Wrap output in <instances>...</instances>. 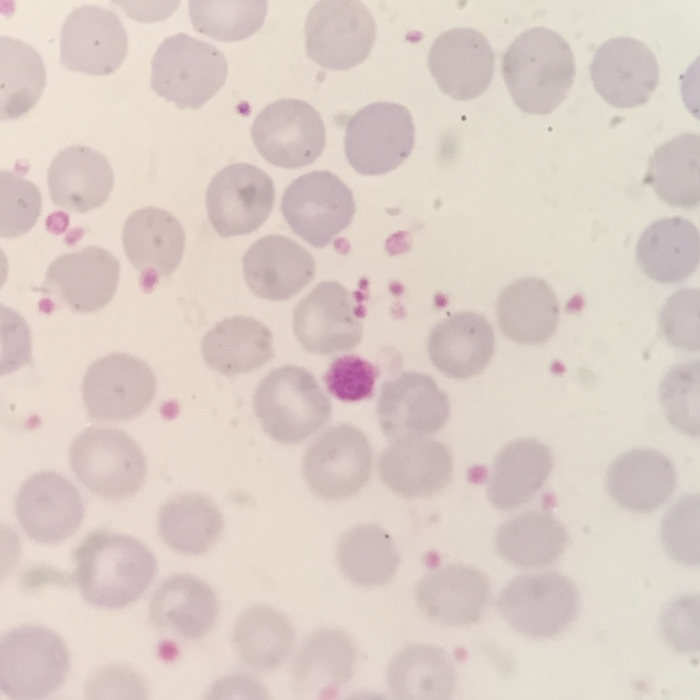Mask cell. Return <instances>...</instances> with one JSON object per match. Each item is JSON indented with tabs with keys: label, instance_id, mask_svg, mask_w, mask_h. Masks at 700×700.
<instances>
[{
	"label": "cell",
	"instance_id": "1",
	"mask_svg": "<svg viewBox=\"0 0 700 700\" xmlns=\"http://www.w3.org/2000/svg\"><path fill=\"white\" fill-rule=\"evenodd\" d=\"M75 581L83 598L107 609L138 600L153 581L157 561L134 537L95 530L73 552Z\"/></svg>",
	"mask_w": 700,
	"mask_h": 700
},
{
	"label": "cell",
	"instance_id": "2",
	"mask_svg": "<svg viewBox=\"0 0 700 700\" xmlns=\"http://www.w3.org/2000/svg\"><path fill=\"white\" fill-rule=\"evenodd\" d=\"M502 74L514 103L529 114H548L571 90L576 64L569 43L557 32L534 27L522 32L502 59Z\"/></svg>",
	"mask_w": 700,
	"mask_h": 700
},
{
	"label": "cell",
	"instance_id": "3",
	"mask_svg": "<svg viewBox=\"0 0 700 700\" xmlns=\"http://www.w3.org/2000/svg\"><path fill=\"white\" fill-rule=\"evenodd\" d=\"M253 403L263 430L287 445L298 444L320 429L332 411L313 374L294 365L270 371L258 384Z\"/></svg>",
	"mask_w": 700,
	"mask_h": 700
},
{
	"label": "cell",
	"instance_id": "4",
	"mask_svg": "<svg viewBox=\"0 0 700 700\" xmlns=\"http://www.w3.org/2000/svg\"><path fill=\"white\" fill-rule=\"evenodd\" d=\"M228 64L212 44L186 33L167 37L151 61L152 90L180 109H198L225 84Z\"/></svg>",
	"mask_w": 700,
	"mask_h": 700
},
{
	"label": "cell",
	"instance_id": "5",
	"mask_svg": "<svg viewBox=\"0 0 700 700\" xmlns=\"http://www.w3.org/2000/svg\"><path fill=\"white\" fill-rule=\"evenodd\" d=\"M69 652L59 635L37 625L9 630L0 641V687L13 699L45 698L64 683Z\"/></svg>",
	"mask_w": 700,
	"mask_h": 700
},
{
	"label": "cell",
	"instance_id": "6",
	"mask_svg": "<svg viewBox=\"0 0 700 700\" xmlns=\"http://www.w3.org/2000/svg\"><path fill=\"white\" fill-rule=\"evenodd\" d=\"M69 461L78 480L107 500H125L145 481L147 464L141 448L124 431L88 428L72 442Z\"/></svg>",
	"mask_w": 700,
	"mask_h": 700
},
{
	"label": "cell",
	"instance_id": "7",
	"mask_svg": "<svg viewBox=\"0 0 700 700\" xmlns=\"http://www.w3.org/2000/svg\"><path fill=\"white\" fill-rule=\"evenodd\" d=\"M497 607L515 631L531 638H552L576 618L580 596L574 583L559 573L524 574L503 588Z\"/></svg>",
	"mask_w": 700,
	"mask_h": 700
},
{
	"label": "cell",
	"instance_id": "8",
	"mask_svg": "<svg viewBox=\"0 0 700 700\" xmlns=\"http://www.w3.org/2000/svg\"><path fill=\"white\" fill-rule=\"evenodd\" d=\"M415 127L408 109L375 102L348 121L344 149L350 166L362 175H381L400 166L411 154Z\"/></svg>",
	"mask_w": 700,
	"mask_h": 700
},
{
	"label": "cell",
	"instance_id": "9",
	"mask_svg": "<svg viewBox=\"0 0 700 700\" xmlns=\"http://www.w3.org/2000/svg\"><path fill=\"white\" fill-rule=\"evenodd\" d=\"M305 36L306 53L313 62L331 70H348L369 56L376 24L360 1H318L306 17Z\"/></svg>",
	"mask_w": 700,
	"mask_h": 700
},
{
	"label": "cell",
	"instance_id": "10",
	"mask_svg": "<svg viewBox=\"0 0 700 700\" xmlns=\"http://www.w3.org/2000/svg\"><path fill=\"white\" fill-rule=\"evenodd\" d=\"M282 214L290 228L310 245L322 248L346 229L355 213L349 187L329 171H313L285 189Z\"/></svg>",
	"mask_w": 700,
	"mask_h": 700
},
{
	"label": "cell",
	"instance_id": "11",
	"mask_svg": "<svg viewBox=\"0 0 700 700\" xmlns=\"http://www.w3.org/2000/svg\"><path fill=\"white\" fill-rule=\"evenodd\" d=\"M372 449L365 434L349 424L326 430L307 448L303 475L310 490L325 500L358 493L367 483Z\"/></svg>",
	"mask_w": 700,
	"mask_h": 700
},
{
	"label": "cell",
	"instance_id": "12",
	"mask_svg": "<svg viewBox=\"0 0 700 700\" xmlns=\"http://www.w3.org/2000/svg\"><path fill=\"white\" fill-rule=\"evenodd\" d=\"M251 136L266 161L286 169L313 163L326 143L321 115L299 99H280L267 105L256 116Z\"/></svg>",
	"mask_w": 700,
	"mask_h": 700
},
{
	"label": "cell",
	"instance_id": "13",
	"mask_svg": "<svg viewBox=\"0 0 700 700\" xmlns=\"http://www.w3.org/2000/svg\"><path fill=\"white\" fill-rule=\"evenodd\" d=\"M156 392V377L143 360L113 353L96 360L86 371L82 398L94 420L123 421L142 414Z\"/></svg>",
	"mask_w": 700,
	"mask_h": 700
},
{
	"label": "cell",
	"instance_id": "14",
	"mask_svg": "<svg viewBox=\"0 0 700 700\" xmlns=\"http://www.w3.org/2000/svg\"><path fill=\"white\" fill-rule=\"evenodd\" d=\"M274 202L272 179L248 163H235L221 169L206 190L207 215L221 237L257 230L269 217Z\"/></svg>",
	"mask_w": 700,
	"mask_h": 700
},
{
	"label": "cell",
	"instance_id": "15",
	"mask_svg": "<svg viewBox=\"0 0 700 700\" xmlns=\"http://www.w3.org/2000/svg\"><path fill=\"white\" fill-rule=\"evenodd\" d=\"M128 51V38L113 11L85 5L73 9L60 32L59 63L68 70L89 75H109L117 70Z\"/></svg>",
	"mask_w": 700,
	"mask_h": 700
},
{
	"label": "cell",
	"instance_id": "16",
	"mask_svg": "<svg viewBox=\"0 0 700 700\" xmlns=\"http://www.w3.org/2000/svg\"><path fill=\"white\" fill-rule=\"evenodd\" d=\"M293 330L309 353L330 355L357 346L363 327L351 295L336 281L319 283L293 312Z\"/></svg>",
	"mask_w": 700,
	"mask_h": 700
},
{
	"label": "cell",
	"instance_id": "17",
	"mask_svg": "<svg viewBox=\"0 0 700 700\" xmlns=\"http://www.w3.org/2000/svg\"><path fill=\"white\" fill-rule=\"evenodd\" d=\"M15 510L25 533L44 544L60 543L72 536L85 512L77 488L53 471L35 473L23 483Z\"/></svg>",
	"mask_w": 700,
	"mask_h": 700
},
{
	"label": "cell",
	"instance_id": "18",
	"mask_svg": "<svg viewBox=\"0 0 700 700\" xmlns=\"http://www.w3.org/2000/svg\"><path fill=\"white\" fill-rule=\"evenodd\" d=\"M595 90L616 108H632L648 101L659 82V66L652 50L631 37L604 42L590 64Z\"/></svg>",
	"mask_w": 700,
	"mask_h": 700
},
{
	"label": "cell",
	"instance_id": "19",
	"mask_svg": "<svg viewBox=\"0 0 700 700\" xmlns=\"http://www.w3.org/2000/svg\"><path fill=\"white\" fill-rule=\"evenodd\" d=\"M449 410L447 395L434 379L410 371L386 381L377 402L378 422L392 441L437 432Z\"/></svg>",
	"mask_w": 700,
	"mask_h": 700
},
{
	"label": "cell",
	"instance_id": "20",
	"mask_svg": "<svg viewBox=\"0 0 700 700\" xmlns=\"http://www.w3.org/2000/svg\"><path fill=\"white\" fill-rule=\"evenodd\" d=\"M120 264L109 251L88 246L57 257L49 265L40 291L54 295L69 309L91 313L114 297Z\"/></svg>",
	"mask_w": 700,
	"mask_h": 700
},
{
	"label": "cell",
	"instance_id": "21",
	"mask_svg": "<svg viewBox=\"0 0 700 700\" xmlns=\"http://www.w3.org/2000/svg\"><path fill=\"white\" fill-rule=\"evenodd\" d=\"M494 60L491 45L482 33L473 28H454L434 41L428 66L444 94L466 101L488 88L493 78Z\"/></svg>",
	"mask_w": 700,
	"mask_h": 700
},
{
	"label": "cell",
	"instance_id": "22",
	"mask_svg": "<svg viewBox=\"0 0 700 700\" xmlns=\"http://www.w3.org/2000/svg\"><path fill=\"white\" fill-rule=\"evenodd\" d=\"M378 470L383 483L406 498L428 497L451 480L452 455L441 442L423 436L393 441L381 454Z\"/></svg>",
	"mask_w": 700,
	"mask_h": 700
},
{
	"label": "cell",
	"instance_id": "23",
	"mask_svg": "<svg viewBox=\"0 0 700 700\" xmlns=\"http://www.w3.org/2000/svg\"><path fill=\"white\" fill-rule=\"evenodd\" d=\"M490 595L487 577L465 565H448L426 574L415 591L420 610L434 622L465 626L478 622Z\"/></svg>",
	"mask_w": 700,
	"mask_h": 700
},
{
	"label": "cell",
	"instance_id": "24",
	"mask_svg": "<svg viewBox=\"0 0 700 700\" xmlns=\"http://www.w3.org/2000/svg\"><path fill=\"white\" fill-rule=\"evenodd\" d=\"M315 261L300 244L282 235H268L243 257L244 279L257 296L285 301L299 293L313 278Z\"/></svg>",
	"mask_w": 700,
	"mask_h": 700
},
{
	"label": "cell",
	"instance_id": "25",
	"mask_svg": "<svg viewBox=\"0 0 700 700\" xmlns=\"http://www.w3.org/2000/svg\"><path fill=\"white\" fill-rule=\"evenodd\" d=\"M125 254L144 280L157 282L171 275L181 262L185 234L169 211L146 207L133 212L122 231Z\"/></svg>",
	"mask_w": 700,
	"mask_h": 700
},
{
	"label": "cell",
	"instance_id": "26",
	"mask_svg": "<svg viewBox=\"0 0 700 700\" xmlns=\"http://www.w3.org/2000/svg\"><path fill=\"white\" fill-rule=\"evenodd\" d=\"M356 661V647L343 630H317L295 657L293 690L301 698H329L352 678Z\"/></svg>",
	"mask_w": 700,
	"mask_h": 700
},
{
	"label": "cell",
	"instance_id": "27",
	"mask_svg": "<svg viewBox=\"0 0 700 700\" xmlns=\"http://www.w3.org/2000/svg\"><path fill=\"white\" fill-rule=\"evenodd\" d=\"M677 473L673 463L650 448H636L620 455L608 468L606 488L621 507L649 513L673 494Z\"/></svg>",
	"mask_w": 700,
	"mask_h": 700
},
{
	"label": "cell",
	"instance_id": "28",
	"mask_svg": "<svg viewBox=\"0 0 700 700\" xmlns=\"http://www.w3.org/2000/svg\"><path fill=\"white\" fill-rule=\"evenodd\" d=\"M47 182L50 198L56 206L86 213L107 201L114 174L102 153L88 146L73 145L54 157Z\"/></svg>",
	"mask_w": 700,
	"mask_h": 700
},
{
	"label": "cell",
	"instance_id": "29",
	"mask_svg": "<svg viewBox=\"0 0 700 700\" xmlns=\"http://www.w3.org/2000/svg\"><path fill=\"white\" fill-rule=\"evenodd\" d=\"M495 349L492 326L474 312H460L436 324L428 338L434 366L448 377L466 379L480 373Z\"/></svg>",
	"mask_w": 700,
	"mask_h": 700
},
{
	"label": "cell",
	"instance_id": "30",
	"mask_svg": "<svg viewBox=\"0 0 700 700\" xmlns=\"http://www.w3.org/2000/svg\"><path fill=\"white\" fill-rule=\"evenodd\" d=\"M218 609L217 596L208 583L190 574H176L156 589L149 614L155 626L197 640L212 629Z\"/></svg>",
	"mask_w": 700,
	"mask_h": 700
},
{
	"label": "cell",
	"instance_id": "31",
	"mask_svg": "<svg viewBox=\"0 0 700 700\" xmlns=\"http://www.w3.org/2000/svg\"><path fill=\"white\" fill-rule=\"evenodd\" d=\"M496 312L503 334L525 345L548 341L557 330L560 315L553 289L535 277L521 278L505 287Z\"/></svg>",
	"mask_w": 700,
	"mask_h": 700
},
{
	"label": "cell",
	"instance_id": "32",
	"mask_svg": "<svg viewBox=\"0 0 700 700\" xmlns=\"http://www.w3.org/2000/svg\"><path fill=\"white\" fill-rule=\"evenodd\" d=\"M554 465L548 446L533 438H521L504 446L496 456L487 496L499 510L519 507L542 487Z\"/></svg>",
	"mask_w": 700,
	"mask_h": 700
},
{
	"label": "cell",
	"instance_id": "33",
	"mask_svg": "<svg viewBox=\"0 0 700 700\" xmlns=\"http://www.w3.org/2000/svg\"><path fill=\"white\" fill-rule=\"evenodd\" d=\"M700 237L695 225L682 217L663 218L641 234L636 259L642 271L661 283H677L696 269Z\"/></svg>",
	"mask_w": 700,
	"mask_h": 700
},
{
	"label": "cell",
	"instance_id": "34",
	"mask_svg": "<svg viewBox=\"0 0 700 700\" xmlns=\"http://www.w3.org/2000/svg\"><path fill=\"white\" fill-rule=\"evenodd\" d=\"M201 351L211 368L228 377L258 369L274 356L271 331L246 316L218 322L205 334Z\"/></svg>",
	"mask_w": 700,
	"mask_h": 700
},
{
	"label": "cell",
	"instance_id": "35",
	"mask_svg": "<svg viewBox=\"0 0 700 700\" xmlns=\"http://www.w3.org/2000/svg\"><path fill=\"white\" fill-rule=\"evenodd\" d=\"M386 681L397 699L445 700L454 694L457 676L450 657L442 648L412 644L391 659Z\"/></svg>",
	"mask_w": 700,
	"mask_h": 700
},
{
	"label": "cell",
	"instance_id": "36",
	"mask_svg": "<svg viewBox=\"0 0 700 700\" xmlns=\"http://www.w3.org/2000/svg\"><path fill=\"white\" fill-rule=\"evenodd\" d=\"M569 540L565 527L550 513L529 511L499 526L494 546L509 564L536 568L555 562Z\"/></svg>",
	"mask_w": 700,
	"mask_h": 700
},
{
	"label": "cell",
	"instance_id": "37",
	"mask_svg": "<svg viewBox=\"0 0 700 700\" xmlns=\"http://www.w3.org/2000/svg\"><path fill=\"white\" fill-rule=\"evenodd\" d=\"M699 166V135L681 133L656 148L645 182L667 204L693 209L700 201Z\"/></svg>",
	"mask_w": 700,
	"mask_h": 700
},
{
	"label": "cell",
	"instance_id": "38",
	"mask_svg": "<svg viewBox=\"0 0 700 700\" xmlns=\"http://www.w3.org/2000/svg\"><path fill=\"white\" fill-rule=\"evenodd\" d=\"M224 522L216 504L197 493L179 494L169 499L158 514V530L173 550L198 555L219 539Z\"/></svg>",
	"mask_w": 700,
	"mask_h": 700
},
{
	"label": "cell",
	"instance_id": "39",
	"mask_svg": "<svg viewBox=\"0 0 700 700\" xmlns=\"http://www.w3.org/2000/svg\"><path fill=\"white\" fill-rule=\"evenodd\" d=\"M294 638L288 618L266 606L245 609L233 630V642L241 660L258 671L278 668L290 654Z\"/></svg>",
	"mask_w": 700,
	"mask_h": 700
},
{
	"label": "cell",
	"instance_id": "40",
	"mask_svg": "<svg viewBox=\"0 0 700 700\" xmlns=\"http://www.w3.org/2000/svg\"><path fill=\"white\" fill-rule=\"evenodd\" d=\"M336 557L343 574L360 586H382L395 575L399 555L391 536L380 526L361 524L339 540Z\"/></svg>",
	"mask_w": 700,
	"mask_h": 700
},
{
	"label": "cell",
	"instance_id": "41",
	"mask_svg": "<svg viewBox=\"0 0 700 700\" xmlns=\"http://www.w3.org/2000/svg\"><path fill=\"white\" fill-rule=\"evenodd\" d=\"M1 121L25 115L38 102L46 85L39 53L25 42L0 38Z\"/></svg>",
	"mask_w": 700,
	"mask_h": 700
},
{
	"label": "cell",
	"instance_id": "42",
	"mask_svg": "<svg viewBox=\"0 0 700 700\" xmlns=\"http://www.w3.org/2000/svg\"><path fill=\"white\" fill-rule=\"evenodd\" d=\"M194 29L215 40L240 41L256 33L264 23L267 1H202L188 3Z\"/></svg>",
	"mask_w": 700,
	"mask_h": 700
},
{
	"label": "cell",
	"instance_id": "43",
	"mask_svg": "<svg viewBox=\"0 0 700 700\" xmlns=\"http://www.w3.org/2000/svg\"><path fill=\"white\" fill-rule=\"evenodd\" d=\"M660 400L669 423L680 433L699 435V361L673 367L660 385Z\"/></svg>",
	"mask_w": 700,
	"mask_h": 700
},
{
	"label": "cell",
	"instance_id": "44",
	"mask_svg": "<svg viewBox=\"0 0 700 700\" xmlns=\"http://www.w3.org/2000/svg\"><path fill=\"white\" fill-rule=\"evenodd\" d=\"M0 234L15 238L27 233L42 211L40 189L11 171L0 173Z\"/></svg>",
	"mask_w": 700,
	"mask_h": 700
},
{
	"label": "cell",
	"instance_id": "45",
	"mask_svg": "<svg viewBox=\"0 0 700 700\" xmlns=\"http://www.w3.org/2000/svg\"><path fill=\"white\" fill-rule=\"evenodd\" d=\"M699 506L698 494L685 495L668 509L661 522V540L666 552L685 566L700 563Z\"/></svg>",
	"mask_w": 700,
	"mask_h": 700
},
{
	"label": "cell",
	"instance_id": "46",
	"mask_svg": "<svg viewBox=\"0 0 700 700\" xmlns=\"http://www.w3.org/2000/svg\"><path fill=\"white\" fill-rule=\"evenodd\" d=\"M660 326L673 346L699 350V290L683 289L672 295L662 309Z\"/></svg>",
	"mask_w": 700,
	"mask_h": 700
},
{
	"label": "cell",
	"instance_id": "47",
	"mask_svg": "<svg viewBox=\"0 0 700 700\" xmlns=\"http://www.w3.org/2000/svg\"><path fill=\"white\" fill-rule=\"evenodd\" d=\"M378 377L377 368L356 355L335 359L327 368L323 380L328 392L344 402L370 398Z\"/></svg>",
	"mask_w": 700,
	"mask_h": 700
},
{
	"label": "cell",
	"instance_id": "48",
	"mask_svg": "<svg viewBox=\"0 0 700 700\" xmlns=\"http://www.w3.org/2000/svg\"><path fill=\"white\" fill-rule=\"evenodd\" d=\"M661 630L668 643L682 654L699 650V597L683 595L673 600L661 616Z\"/></svg>",
	"mask_w": 700,
	"mask_h": 700
}]
</instances>
